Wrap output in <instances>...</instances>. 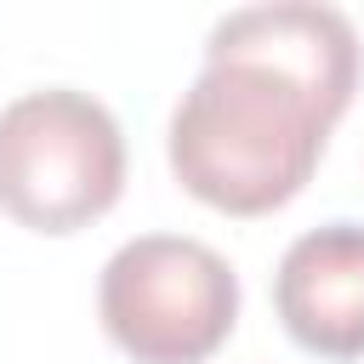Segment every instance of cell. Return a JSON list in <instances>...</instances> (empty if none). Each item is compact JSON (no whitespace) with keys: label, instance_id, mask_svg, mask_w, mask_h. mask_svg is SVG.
<instances>
[{"label":"cell","instance_id":"cell-4","mask_svg":"<svg viewBox=\"0 0 364 364\" xmlns=\"http://www.w3.org/2000/svg\"><path fill=\"white\" fill-rule=\"evenodd\" d=\"M273 307L296 347L364 358V222L307 228L273 273Z\"/></svg>","mask_w":364,"mask_h":364},{"label":"cell","instance_id":"cell-3","mask_svg":"<svg viewBox=\"0 0 364 364\" xmlns=\"http://www.w3.org/2000/svg\"><path fill=\"white\" fill-rule=\"evenodd\" d=\"M102 330L136 364H205L239 318V273L205 239L136 233L102 262Z\"/></svg>","mask_w":364,"mask_h":364},{"label":"cell","instance_id":"cell-5","mask_svg":"<svg viewBox=\"0 0 364 364\" xmlns=\"http://www.w3.org/2000/svg\"><path fill=\"white\" fill-rule=\"evenodd\" d=\"M205 51L262 57V63L296 74L301 85H313L336 114H347L353 85H358V28L347 23V11L313 6V0L239 6V11H228V17L210 28Z\"/></svg>","mask_w":364,"mask_h":364},{"label":"cell","instance_id":"cell-2","mask_svg":"<svg viewBox=\"0 0 364 364\" xmlns=\"http://www.w3.org/2000/svg\"><path fill=\"white\" fill-rule=\"evenodd\" d=\"M125 188L119 119L74 85L23 91L0 108V210L34 233H74Z\"/></svg>","mask_w":364,"mask_h":364},{"label":"cell","instance_id":"cell-1","mask_svg":"<svg viewBox=\"0 0 364 364\" xmlns=\"http://www.w3.org/2000/svg\"><path fill=\"white\" fill-rule=\"evenodd\" d=\"M336 119L341 114L296 74L245 51H205L165 148L193 199L228 216H262L307 188Z\"/></svg>","mask_w":364,"mask_h":364}]
</instances>
